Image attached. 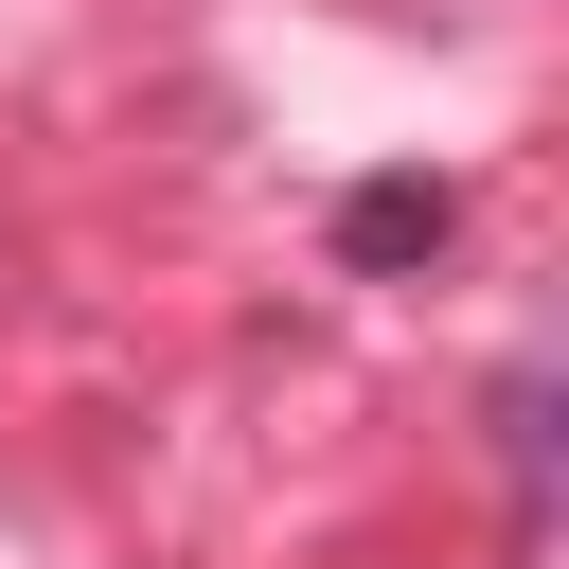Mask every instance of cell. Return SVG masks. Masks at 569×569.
I'll return each instance as SVG.
<instances>
[{"mask_svg":"<svg viewBox=\"0 0 569 569\" xmlns=\"http://www.w3.org/2000/svg\"><path fill=\"white\" fill-rule=\"evenodd\" d=\"M445 231H462V178H427V160H391V178H356V196H338V267H356V284L427 267Z\"/></svg>","mask_w":569,"mask_h":569,"instance_id":"cell-1","label":"cell"},{"mask_svg":"<svg viewBox=\"0 0 569 569\" xmlns=\"http://www.w3.org/2000/svg\"><path fill=\"white\" fill-rule=\"evenodd\" d=\"M480 427H498V498H516V551H533L551 533V356H498Z\"/></svg>","mask_w":569,"mask_h":569,"instance_id":"cell-2","label":"cell"}]
</instances>
